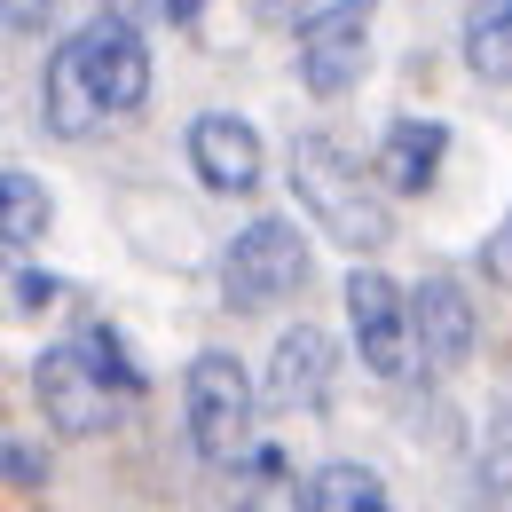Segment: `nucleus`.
Masks as SVG:
<instances>
[{
  "instance_id": "10",
  "label": "nucleus",
  "mask_w": 512,
  "mask_h": 512,
  "mask_svg": "<svg viewBox=\"0 0 512 512\" xmlns=\"http://www.w3.org/2000/svg\"><path fill=\"white\" fill-rule=\"evenodd\" d=\"M190 166L205 190L221 197H253L260 190V134L245 119H229V111H205L190 127Z\"/></svg>"
},
{
  "instance_id": "5",
  "label": "nucleus",
  "mask_w": 512,
  "mask_h": 512,
  "mask_svg": "<svg viewBox=\"0 0 512 512\" xmlns=\"http://www.w3.org/2000/svg\"><path fill=\"white\" fill-rule=\"evenodd\" d=\"M347 323H355V355H363V371L371 379H402L410 371V347H418V331H410V292L379 276V268H355L347 276Z\"/></svg>"
},
{
  "instance_id": "11",
  "label": "nucleus",
  "mask_w": 512,
  "mask_h": 512,
  "mask_svg": "<svg viewBox=\"0 0 512 512\" xmlns=\"http://www.w3.org/2000/svg\"><path fill=\"white\" fill-rule=\"evenodd\" d=\"M410 331H418V355L434 363V371H457L465 355H473V300L449 284V276H426L418 292H410Z\"/></svg>"
},
{
  "instance_id": "19",
  "label": "nucleus",
  "mask_w": 512,
  "mask_h": 512,
  "mask_svg": "<svg viewBox=\"0 0 512 512\" xmlns=\"http://www.w3.org/2000/svg\"><path fill=\"white\" fill-rule=\"evenodd\" d=\"M111 16H127V24H166L174 16V0H103Z\"/></svg>"
},
{
  "instance_id": "21",
  "label": "nucleus",
  "mask_w": 512,
  "mask_h": 512,
  "mask_svg": "<svg viewBox=\"0 0 512 512\" xmlns=\"http://www.w3.org/2000/svg\"><path fill=\"white\" fill-rule=\"evenodd\" d=\"M205 16V0H174V24H197Z\"/></svg>"
},
{
  "instance_id": "6",
  "label": "nucleus",
  "mask_w": 512,
  "mask_h": 512,
  "mask_svg": "<svg viewBox=\"0 0 512 512\" xmlns=\"http://www.w3.org/2000/svg\"><path fill=\"white\" fill-rule=\"evenodd\" d=\"M371 64V0H339L300 24V79L308 95H347Z\"/></svg>"
},
{
  "instance_id": "18",
  "label": "nucleus",
  "mask_w": 512,
  "mask_h": 512,
  "mask_svg": "<svg viewBox=\"0 0 512 512\" xmlns=\"http://www.w3.org/2000/svg\"><path fill=\"white\" fill-rule=\"evenodd\" d=\"M8 292H16V308H24V316L56 300V284H48V276H32V268H16V276H8Z\"/></svg>"
},
{
  "instance_id": "16",
  "label": "nucleus",
  "mask_w": 512,
  "mask_h": 512,
  "mask_svg": "<svg viewBox=\"0 0 512 512\" xmlns=\"http://www.w3.org/2000/svg\"><path fill=\"white\" fill-rule=\"evenodd\" d=\"M0 16H8V40H40L56 24V0H8Z\"/></svg>"
},
{
  "instance_id": "2",
  "label": "nucleus",
  "mask_w": 512,
  "mask_h": 512,
  "mask_svg": "<svg viewBox=\"0 0 512 512\" xmlns=\"http://www.w3.org/2000/svg\"><path fill=\"white\" fill-rule=\"evenodd\" d=\"M292 190L308 205L323 237H339L347 253H379L394 237V213H386V182L371 166H355L331 134H300L292 142Z\"/></svg>"
},
{
  "instance_id": "1",
  "label": "nucleus",
  "mask_w": 512,
  "mask_h": 512,
  "mask_svg": "<svg viewBox=\"0 0 512 512\" xmlns=\"http://www.w3.org/2000/svg\"><path fill=\"white\" fill-rule=\"evenodd\" d=\"M32 394H40V418H48L64 442H87V434H103V426L127 418V402L142 394V371L119 355V339L95 323V331H79V339H64V347L40 355Z\"/></svg>"
},
{
  "instance_id": "7",
  "label": "nucleus",
  "mask_w": 512,
  "mask_h": 512,
  "mask_svg": "<svg viewBox=\"0 0 512 512\" xmlns=\"http://www.w3.org/2000/svg\"><path fill=\"white\" fill-rule=\"evenodd\" d=\"M40 119H48V134H64V142H87V134L111 127L103 87H95V56H87V32L56 40V56L40 71Z\"/></svg>"
},
{
  "instance_id": "4",
  "label": "nucleus",
  "mask_w": 512,
  "mask_h": 512,
  "mask_svg": "<svg viewBox=\"0 0 512 512\" xmlns=\"http://www.w3.org/2000/svg\"><path fill=\"white\" fill-rule=\"evenodd\" d=\"M308 276H316L308 237H300L292 221H253V229H237V245L221 253V300L245 308V316H260V308L292 300Z\"/></svg>"
},
{
  "instance_id": "17",
  "label": "nucleus",
  "mask_w": 512,
  "mask_h": 512,
  "mask_svg": "<svg viewBox=\"0 0 512 512\" xmlns=\"http://www.w3.org/2000/svg\"><path fill=\"white\" fill-rule=\"evenodd\" d=\"M0 465H8V489H40V481H48V465L32 457V442H8V457H0Z\"/></svg>"
},
{
  "instance_id": "9",
  "label": "nucleus",
  "mask_w": 512,
  "mask_h": 512,
  "mask_svg": "<svg viewBox=\"0 0 512 512\" xmlns=\"http://www.w3.org/2000/svg\"><path fill=\"white\" fill-rule=\"evenodd\" d=\"M331 379H339V347H331V331L316 323H292L284 339H276V355H268V402L276 410H323L331 402Z\"/></svg>"
},
{
  "instance_id": "13",
  "label": "nucleus",
  "mask_w": 512,
  "mask_h": 512,
  "mask_svg": "<svg viewBox=\"0 0 512 512\" xmlns=\"http://www.w3.org/2000/svg\"><path fill=\"white\" fill-rule=\"evenodd\" d=\"M465 64L473 79H512V0H465Z\"/></svg>"
},
{
  "instance_id": "20",
  "label": "nucleus",
  "mask_w": 512,
  "mask_h": 512,
  "mask_svg": "<svg viewBox=\"0 0 512 512\" xmlns=\"http://www.w3.org/2000/svg\"><path fill=\"white\" fill-rule=\"evenodd\" d=\"M489 276H497V284H512V221H505V237L489 245Z\"/></svg>"
},
{
  "instance_id": "12",
  "label": "nucleus",
  "mask_w": 512,
  "mask_h": 512,
  "mask_svg": "<svg viewBox=\"0 0 512 512\" xmlns=\"http://www.w3.org/2000/svg\"><path fill=\"white\" fill-rule=\"evenodd\" d=\"M442 158H449V127H442V119H394L371 166H379V182L394 197H418V190H434Z\"/></svg>"
},
{
  "instance_id": "15",
  "label": "nucleus",
  "mask_w": 512,
  "mask_h": 512,
  "mask_svg": "<svg viewBox=\"0 0 512 512\" xmlns=\"http://www.w3.org/2000/svg\"><path fill=\"white\" fill-rule=\"evenodd\" d=\"M48 221H56L48 190H40L24 166H8V174H0V237H8V245H32V237H48Z\"/></svg>"
},
{
  "instance_id": "14",
  "label": "nucleus",
  "mask_w": 512,
  "mask_h": 512,
  "mask_svg": "<svg viewBox=\"0 0 512 512\" xmlns=\"http://www.w3.org/2000/svg\"><path fill=\"white\" fill-rule=\"evenodd\" d=\"M300 505L308 512H379L386 481L371 473V465H316L308 489H300Z\"/></svg>"
},
{
  "instance_id": "8",
  "label": "nucleus",
  "mask_w": 512,
  "mask_h": 512,
  "mask_svg": "<svg viewBox=\"0 0 512 512\" xmlns=\"http://www.w3.org/2000/svg\"><path fill=\"white\" fill-rule=\"evenodd\" d=\"M87 56H95V87H103V111L111 119H134L150 103V48H142V24L127 16H95L87 24Z\"/></svg>"
},
{
  "instance_id": "3",
  "label": "nucleus",
  "mask_w": 512,
  "mask_h": 512,
  "mask_svg": "<svg viewBox=\"0 0 512 512\" xmlns=\"http://www.w3.org/2000/svg\"><path fill=\"white\" fill-rule=\"evenodd\" d=\"M190 449L205 465H245L260 449L253 434V379H245V363L237 355H221V347H205L190 355Z\"/></svg>"
}]
</instances>
